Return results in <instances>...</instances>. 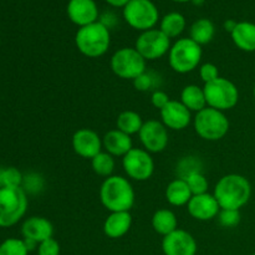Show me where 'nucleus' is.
Here are the masks:
<instances>
[{"instance_id":"obj_1","label":"nucleus","mask_w":255,"mask_h":255,"mask_svg":"<svg viewBox=\"0 0 255 255\" xmlns=\"http://www.w3.org/2000/svg\"><path fill=\"white\" fill-rule=\"evenodd\" d=\"M213 196L216 197L221 209L241 211L252 197V184L242 174H226L217 182Z\"/></svg>"},{"instance_id":"obj_2","label":"nucleus","mask_w":255,"mask_h":255,"mask_svg":"<svg viewBox=\"0 0 255 255\" xmlns=\"http://www.w3.org/2000/svg\"><path fill=\"white\" fill-rule=\"evenodd\" d=\"M101 204L111 212H129L134 206L136 193L131 182L122 176H110L100 187Z\"/></svg>"},{"instance_id":"obj_3","label":"nucleus","mask_w":255,"mask_h":255,"mask_svg":"<svg viewBox=\"0 0 255 255\" xmlns=\"http://www.w3.org/2000/svg\"><path fill=\"white\" fill-rule=\"evenodd\" d=\"M75 44L84 56L90 59L104 56L111 45L110 29L100 20L94 24L79 27L75 35Z\"/></svg>"},{"instance_id":"obj_4","label":"nucleus","mask_w":255,"mask_h":255,"mask_svg":"<svg viewBox=\"0 0 255 255\" xmlns=\"http://www.w3.org/2000/svg\"><path fill=\"white\" fill-rule=\"evenodd\" d=\"M27 204V194L22 187L0 188V228L19 223L26 213Z\"/></svg>"},{"instance_id":"obj_5","label":"nucleus","mask_w":255,"mask_h":255,"mask_svg":"<svg viewBox=\"0 0 255 255\" xmlns=\"http://www.w3.org/2000/svg\"><path fill=\"white\" fill-rule=\"evenodd\" d=\"M203 51L202 46L191 37L178 39L171 46L168 52V62L171 69L177 74H188L194 71L201 64Z\"/></svg>"},{"instance_id":"obj_6","label":"nucleus","mask_w":255,"mask_h":255,"mask_svg":"<svg viewBox=\"0 0 255 255\" xmlns=\"http://www.w3.org/2000/svg\"><path fill=\"white\" fill-rule=\"evenodd\" d=\"M194 131L206 141H219L224 138L229 131V120L223 111L207 106L197 112L193 119Z\"/></svg>"},{"instance_id":"obj_7","label":"nucleus","mask_w":255,"mask_h":255,"mask_svg":"<svg viewBox=\"0 0 255 255\" xmlns=\"http://www.w3.org/2000/svg\"><path fill=\"white\" fill-rule=\"evenodd\" d=\"M207 106L219 111H228L234 109L239 101V90L237 85L226 77H221L214 81L204 84Z\"/></svg>"},{"instance_id":"obj_8","label":"nucleus","mask_w":255,"mask_h":255,"mask_svg":"<svg viewBox=\"0 0 255 255\" xmlns=\"http://www.w3.org/2000/svg\"><path fill=\"white\" fill-rule=\"evenodd\" d=\"M146 60L134 47H121L110 60L112 72L120 79L132 80L146 72Z\"/></svg>"},{"instance_id":"obj_9","label":"nucleus","mask_w":255,"mask_h":255,"mask_svg":"<svg viewBox=\"0 0 255 255\" xmlns=\"http://www.w3.org/2000/svg\"><path fill=\"white\" fill-rule=\"evenodd\" d=\"M124 19L132 29L143 32L154 29L159 11L151 0H131L124 7Z\"/></svg>"},{"instance_id":"obj_10","label":"nucleus","mask_w":255,"mask_h":255,"mask_svg":"<svg viewBox=\"0 0 255 255\" xmlns=\"http://www.w3.org/2000/svg\"><path fill=\"white\" fill-rule=\"evenodd\" d=\"M171 39L159 29H151L141 32L134 44V49L146 61H154L168 54L171 49Z\"/></svg>"},{"instance_id":"obj_11","label":"nucleus","mask_w":255,"mask_h":255,"mask_svg":"<svg viewBox=\"0 0 255 255\" xmlns=\"http://www.w3.org/2000/svg\"><path fill=\"white\" fill-rule=\"evenodd\" d=\"M122 167L127 177L137 182L148 181L154 172V161L152 154L144 148H132L122 157Z\"/></svg>"},{"instance_id":"obj_12","label":"nucleus","mask_w":255,"mask_h":255,"mask_svg":"<svg viewBox=\"0 0 255 255\" xmlns=\"http://www.w3.org/2000/svg\"><path fill=\"white\" fill-rule=\"evenodd\" d=\"M142 146L149 153H161L167 148L169 142L168 128L157 120H148L138 132Z\"/></svg>"},{"instance_id":"obj_13","label":"nucleus","mask_w":255,"mask_h":255,"mask_svg":"<svg viewBox=\"0 0 255 255\" xmlns=\"http://www.w3.org/2000/svg\"><path fill=\"white\" fill-rule=\"evenodd\" d=\"M164 255H196L198 244L194 237L184 229H177L162 239Z\"/></svg>"},{"instance_id":"obj_14","label":"nucleus","mask_w":255,"mask_h":255,"mask_svg":"<svg viewBox=\"0 0 255 255\" xmlns=\"http://www.w3.org/2000/svg\"><path fill=\"white\" fill-rule=\"evenodd\" d=\"M72 148L77 156L92 159L104 148L102 138L91 128H80L72 136Z\"/></svg>"},{"instance_id":"obj_15","label":"nucleus","mask_w":255,"mask_h":255,"mask_svg":"<svg viewBox=\"0 0 255 255\" xmlns=\"http://www.w3.org/2000/svg\"><path fill=\"white\" fill-rule=\"evenodd\" d=\"M66 12L70 21L79 27L99 21L100 16L95 0H69Z\"/></svg>"},{"instance_id":"obj_16","label":"nucleus","mask_w":255,"mask_h":255,"mask_svg":"<svg viewBox=\"0 0 255 255\" xmlns=\"http://www.w3.org/2000/svg\"><path fill=\"white\" fill-rule=\"evenodd\" d=\"M187 211L196 221L208 222L218 217L221 207L213 193H203L192 197L187 204Z\"/></svg>"},{"instance_id":"obj_17","label":"nucleus","mask_w":255,"mask_h":255,"mask_svg":"<svg viewBox=\"0 0 255 255\" xmlns=\"http://www.w3.org/2000/svg\"><path fill=\"white\" fill-rule=\"evenodd\" d=\"M161 122L168 129L182 131L187 128L192 122V112L181 101L171 100L163 109L159 111Z\"/></svg>"},{"instance_id":"obj_18","label":"nucleus","mask_w":255,"mask_h":255,"mask_svg":"<svg viewBox=\"0 0 255 255\" xmlns=\"http://www.w3.org/2000/svg\"><path fill=\"white\" fill-rule=\"evenodd\" d=\"M21 234L24 239H30L40 244L54 236V226L45 217H29L21 226Z\"/></svg>"},{"instance_id":"obj_19","label":"nucleus","mask_w":255,"mask_h":255,"mask_svg":"<svg viewBox=\"0 0 255 255\" xmlns=\"http://www.w3.org/2000/svg\"><path fill=\"white\" fill-rule=\"evenodd\" d=\"M102 144L105 151L114 157H125L133 148L131 136L117 128L106 132L102 137Z\"/></svg>"},{"instance_id":"obj_20","label":"nucleus","mask_w":255,"mask_h":255,"mask_svg":"<svg viewBox=\"0 0 255 255\" xmlns=\"http://www.w3.org/2000/svg\"><path fill=\"white\" fill-rule=\"evenodd\" d=\"M132 226L129 212H111L105 219L104 233L111 239H120L126 236Z\"/></svg>"},{"instance_id":"obj_21","label":"nucleus","mask_w":255,"mask_h":255,"mask_svg":"<svg viewBox=\"0 0 255 255\" xmlns=\"http://www.w3.org/2000/svg\"><path fill=\"white\" fill-rule=\"evenodd\" d=\"M234 45L244 52L255 51V24L251 21H238L231 34Z\"/></svg>"},{"instance_id":"obj_22","label":"nucleus","mask_w":255,"mask_h":255,"mask_svg":"<svg viewBox=\"0 0 255 255\" xmlns=\"http://www.w3.org/2000/svg\"><path fill=\"white\" fill-rule=\"evenodd\" d=\"M193 197L188 184L183 178L173 179L166 188V199L171 206L183 207L188 204Z\"/></svg>"},{"instance_id":"obj_23","label":"nucleus","mask_w":255,"mask_h":255,"mask_svg":"<svg viewBox=\"0 0 255 255\" xmlns=\"http://www.w3.org/2000/svg\"><path fill=\"white\" fill-rule=\"evenodd\" d=\"M151 224L153 231L162 237L168 236L178 229V219L171 209H158L154 212Z\"/></svg>"},{"instance_id":"obj_24","label":"nucleus","mask_w":255,"mask_h":255,"mask_svg":"<svg viewBox=\"0 0 255 255\" xmlns=\"http://www.w3.org/2000/svg\"><path fill=\"white\" fill-rule=\"evenodd\" d=\"M181 102L191 112H199L207 107L206 94L203 87L198 85H187L181 92Z\"/></svg>"},{"instance_id":"obj_25","label":"nucleus","mask_w":255,"mask_h":255,"mask_svg":"<svg viewBox=\"0 0 255 255\" xmlns=\"http://www.w3.org/2000/svg\"><path fill=\"white\" fill-rule=\"evenodd\" d=\"M214 35H216L214 24L212 20L206 17L196 20L189 29V37L201 46L209 44L214 39Z\"/></svg>"},{"instance_id":"obj_26","label":"nucleus","mask_w":255,"mask_h":255,"mask_svg":"<svg viewBox=\"0 0 255 255\" xmlns=\"http://www.w3.org/2000/svg\"><path fill=\"white\" fill-rule=\"evenodd\" d=\"M186 17L181 12L172 11L164 15L159 22V30L169 39L178 37L186 29Z\"/></svg>"},{"instance_id":"obj_27","label":"nucleus","mask_w":255,"mask_h":255,"mask_svg":"<svg viewBox=\"0 0 255 255\" xmlns=\"http://www.w3.org/2000/svg\"><path fill=\"white\" fill-rule=\"evenodd\" d=\"M143 124V120H142L141 115L138 112L126 110V111H122L117 116L116 128L125 132L128 136H132V134H138Z\"/></svg>"},{"instance_id":"obj_28","label":"nucleus","mask_w":255,"mask_h":255,"mask_svg":"<svg viewBox=\"0 0 255 255\" xmlns=\"http://www.w3.org/2000/svg\"><path fill=\"white\" fill-rule=\"evenodd\" d=\"M115 166H116L115 157L111 156L110 153H107L106 151H101L99 154H96V156L91 159L92 171H94L97 176L105 177V178L112 176V173H114L115 171Z\"/></svg>"},{"instance_id":"obj_29","label":"nucleus","mask_w":255,"mask_h":255,"mask_svg":"<svg viewBox=\"0 0 255 255\" xmlns=\"http://www.w3.org/2000/svg\"><path fill=\"white\" fill-rule=\"evenodd\" d=\"M184 181L188 184L189 189H191L192 194L197 196V194H203L208 193V179L206 178L202 172L199 171H193L191 173H188L187 176L183 177Z\"/></svg>"},{"instance_id":"obj_30","label":"nucleus","mask_w":255,"mask_h":255,"mask_svg":"<svg viewBox=\"0 0 255 255\" xmlns=\"http://www.w3.org/2000/svg\"><path fill=\"white\" fill-rule=\"evenodd\" d=\"M24 239L7 238L0 244V255H29Z\"/></svg>"},{"instance_id":"obj_31","label":"nucleus","mask_w":255,"mask_h":255,"mask_svg":"<svg viewBox=\"0 0 255 255\" xmlns=\"http://www.w3.org/2000/svg\"><path fill=\"white\" fill-rule=\"evenodd\" d=\"M24 182L21 172L15 167H5L0 172V188L2 187H21Z\"/></svg>"},{"instance_id":"obj_32","label":"nucleus","mask_w":255,"mask_h":255,"mask_svg":"<svg viewBox=\"0 0 255 255\" xmlns=\"http://www.w3.org/2000/svg\"><path fill=\"white\" fill-rule=\"evenodd\" d=\"M219 224L224 228H234L241 223V211L236 209H221L218 214Z\"/></svg>"},{"instance_id":"obj_33","label":"nucleus","mask_w":255,"mask_h":255,"mask_svg":"<svg viewBox=\"0 0 255 255\" xmlns=\"http://www.w3.org/2000/svg\"><path fill=\"white\" fill-rule=\"evenodd\" d=\"M60 252H61L60 244L54 237L41 242L37 246V255H60Z\"/></svg>"},{"instance_id":"obj_34","label":"nucleus","mask_w":255,"mask_h":255,"mask_svg":"<svg viewBox=\"0 0 255 255\" xmlns=\"http://www.w3.org/2000/svg\"><path fill=\"white\" fill-rule=\"evenodd\" d=\"M199 76H201L202 81L204 84L214 81L219 77V70L217 65L212 64V62H206V64L201 65L199 67Z\"/></svg>"},{"instance_id":"obj_35","label":"nucleus","mask_w":255,"mask_h":255,"mask_svg":"<svg viewBox=\"0 0 255 255\" xmlns=\"http://www.w3.org/2000/svg\"><path fill=\"white\" fill-rule=\"evenodd\" d=\"M133 85L136 87L137 91L146 92L149 90L153 89L154 86V77L153 75L149 74V72H143L142 75H139L137 79L133 80Z\"/></svg>"},{"instance_id":"obj_36","label":"nucleus","mask_w":255,"mask_h":255,"mask_svg":"<svg viewBox=\"0 0 255 255\" xmlns=\"http://www.w3.org/2000/svg\"><path fill=\"white\" fill-rule=\"evenodd\" d=\"M169 101H171V100H169V96L166 92L162 91V90H154V91L152 92L151 104L153 105L157 110H159V111H161Z\"/></svg>"},{"instance_id":"obj_37","label":"nucleus","mask_w":255,"mask_h":255,"mask_svg":"<svg viewBox=\"0 0 255 255\" xmlns=\"http://www.w3.org/2000/svg\"><path fill=\"white\" fill-rule=\"evenodd\" d=\"M105 1L114 7H122L124 9L131 0H105Z\"/></svg>"},{"instance_id":"obj_38","label":"nucleus","mask_w":255,"mask_h":255,"mask_svg":"<svg viewBox=\"0 0 255 255\" xmlns=\"http://www.w3.org/2000/svg\"><path fill=\"white\" fill-rule=\"evenodd\" d=\"M237 24H238V21H236V20L233 19H229L224 22V29H226V31H228L229 34H232V31L236 29Z\"/></svg>"},{"instance_id":"obj_39","label":"nucleus","mask_w":255,"mask_h":255,"mask_svg":"<svg viewBox=\"0 0 255 255\" xmlns=\"http://www.w3.org/2000/svg\"><path fill=\"white\" fill-rule=\"evenodd\" d=\"M176 2H188V1H193V0H173Z\"/></svg>"},{"instance_id":"obj_40","label":"nucleus","mask_w":255,"mask_h":255,"mask_svg":"<svg viewBox=\"0 0 255 255\" xmlns=\"http://www.w3.org/2000/svg\"><path fill=\"white\" fill-rule=\"evenodd\" d=\"M253 95H254V99H255V85H254V89H253Z\"/></svg>"},{"instance_id":"obj_41","label":"nucleus","mask_w":255,"mask_h":255,"mask_svg":"<svg viewBox=\"0 0 255 255\" xmlns=\"http://www.w3.org/2000/svg\"><path fill=\"white\" fill-rule=\"evenodd\" d=\"M0 172H1V167H0Z\"/></svg>"},{"instance_id":"obj_42","label":"nucleus","mask_w":255,"mask_h":255,"mask_svg":"<svg viewBox=\"0 0 255 255\" xmlns=\"http://www.w3.org/2000/svg\"><path fill=\"white\" fill-rule=\"evenodd\" d=\"M252 255H255V253H254V254H252Z\"/></svg>"}]
</instances>
